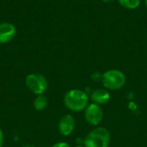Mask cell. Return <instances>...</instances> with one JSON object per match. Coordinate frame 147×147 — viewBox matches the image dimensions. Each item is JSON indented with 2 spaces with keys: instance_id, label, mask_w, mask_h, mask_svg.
Masks as SVG:
<instances>
[{
  "instance_id": "obj_13",
  "label": "cell",
  "mask_w": 147,
  "mask_h": 147,
  "mask_svg": "<svg viewBox=\"0 0 147 147\" xmlns=\"http://www.w3.org/2000/svg\"><path fill=\"white\" fill-rule=\"evenodd\" d=\"M112 1H114V0H102V2H104V3H109V2H112Z\"/></svg>"
},
{
  "instance_id": "obj_3",
  "label": "cell",
  "mask_w": 147,
  "mask_h": 147,
  "mask_svg": "<svg viewBox=\"0 0 147 147\" xmlns=\"http://www.w3.org/2000/svg\"><path fill=\"white\" fill-rule=\"evenodd\" d=\"M103 86L109 90H117L121 89L127 82L125 74L116 69H111L105 71L102 76Z\"/></svg>"
},
{
  "instance_id": "obj_7",
  "label": "cell",
  "mask_w": 147,
  "mask_h": 147,
  "mask_svg": "<svg viewBox=\"0 0 147 147\" xmlns=\"http://www.w3.org/2000/svg\"><path fill=\"white\" fill-rule=\"evenodd\" d=\"M16 28L12 23H0V44H4L11 40L16 34Z\"/></svg>"
},
{
  "instance_id": "obj_6",
  "label": "cell",
  "mask_w": 147,
  "mask_h": 147,
  "mask_svg": "<svg viewBox=\"0 0 147 147\" xmlns=\"http://www.w3.org/2000/svg\"><path fill=\"white\" fill-rule=\"evenodd\" d=\"M75 128V120L71 115L62 116L58 123V130L62 136H69L72 134Z\"/></svg>"
},
{
  "instance_id": "obj_5",
  "label": "cell",
  "mask_w": 147,
  "mask_h": 147,
  "mask_svg": "<svg viewBox=\"0 0 147 147\" xmlns=\"http://www.w3.org/2000/svg\"><path fill=\"white\" fill-rule=\"evenodd\" d=\"M84 117L86 121L91 126H98L103 118V112L100 105L90 103L84 109Z\"/></svg>"
},
{
  "instance_id": "obj_14",
  "label": "cell",
  "mask_w": 147,
  "mask_h": 147,
  "mask_svg": "<svg viewBox=\"0 0 147 147\" xmlns=\"http://www.w3.org/2000/svg\"><path fill=\"white\" fill-rule=\"evenodd\" d=\"M145 3H146V6L147 7V0H145Z\"/></svg>"
},
{
  "instance_id": "obj_4",
  "label": "cell",
  "mask_w": 147,
  "mask_h": 147,
  "mask_svg": "<svg viewBox=\"0 0 147 147\" xmlns=\"http://www.w3.org/2000/svg\"><path fill=\"white\" fill-rule=\"evenodd\" d=\"M25 84L32 93L37 96L43 95L48 86L47 78L40 73H31L28 75L25 79Z\"/></svg>"
},
{
  "instance_id": "obj_15",
  "label": "cell",
  "mask_w": 147,
  "mask_h": 147,
  "mask_svg": "<svg viewBox=\"0 0 147 147\" xmlns=\"http://www.w3.org/2000/svg\"><path fill=\"white\" fill-rule=\"evenodd\" d=\"M75 147H84V146H75Z\"/></svg>"
},
{
  "instance_id": "obj_8",
  "label": "cell",
  "mask_w": 147,
  "mask_h": 147,
  "mask_svg": "<svg viewBox=\"0 0 147 147\" xmlns=\"http://www.w3.org/2000/svg\"><path fill=\"white\" fill-rule=\"evenodd\" d=\"M90 99L93 103H96L97 105H103L109 101L110 94L107 90L96 89L92 91L90 95Z\"/></svg>"
},
{
  "instance_id": "obj_9",
  "label": "cell",
  "mask_w": 147,
  "mask_h": 147,
  "mask_svg": "<svg viewBox=\"0 0 147 147\" xmlns=\"http://www.w3.org/2000/svg\"><path fill=\"white\" fill-rule=\"evenodd\" d=\"M47 103H48L47 98L44 95H40V96H37V97L34 99L33 105H34V108L35 109V110L42 111L47 108Z\"/></svg>"
},
{
  "instance_id": "obj_1",
  "label": "cell",
  "mask_w": 147,
  "mask_h": 147,
  "mask_svg": "<svg viewBox=\"0 0 147 147\" xmlns=\"http://www.w3.org/2000/svg\"><path fill=\"white\" fill-rule=\"evenodd\" d=\"M64 104L71 111H83L89 104V96L81 90L72 89L65 93L64 96Z\"/></svg>"
},
{
  "instance_id": "obj_2",
  "label": "cell",
  "mask_w": 147,
  "mask_h": 147,
  "mask_svg": "<svg viewBox=\"0 0 147 147\" xmlns=\"http://www.w3.org/2000/svg\"><path fill=\"white\" fill-rule=\"evenodd\" d=\"M110 134L108 129L97 127L90 131L84 140V147H109Z\"/></svg>"
},
{
  "instance_id": "obj_11",
  "label": "cell",
  "mask_w": 147,
  "mask_h": 147,
  "mask_svg": "<svg viewBox=\"0 0 147 147\" xmlns=\"http://www.w3.org/2000/svg\"><path fill=\"white\" fill-rule=\"evenodd\" d=\"M52 147H71L69 144H67L66 142H58L56 144H54Z\"/></svg>"
},
{
  "instance_id": "obj_10",
  "label": "cell",
  "mask_w": 147,
  "mask_h": 147,
  "mask_svg": "<svg viewBox=\"0 0 147 147\" xmlns=\"http://www.w3.org/2000/svg\"><path fill=\"white\" fill-rule=\"evenodd\" d=\"M120 4L128 9H137L140 4V0H118Z\"/></svg>"
},
{
  "instance_id": "obj_12",
  "label": "cell",
  "mask_w": 147,
  "mask_h": 147,
  "mask_svg": "<svg viewBox=\"0 0 147 147\" xmlns=\"http://www.w3.org/2000/svg\"><path fill=\"white\" fill-rule=\"evenodd\" d=\"M3 140H4V137H3V133L2 129L0 128V147L3 146Z\"/></svg>"
}]
</instances>
